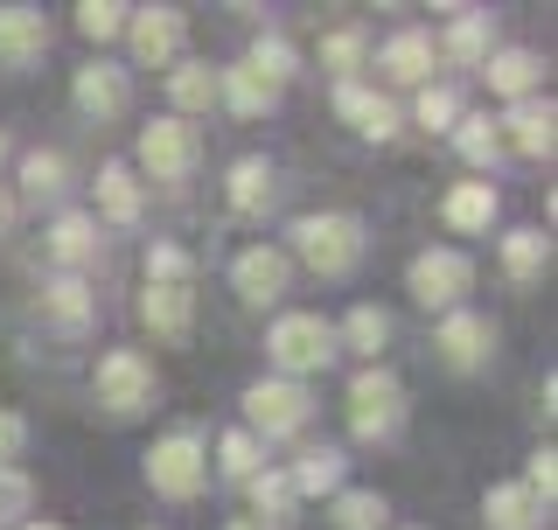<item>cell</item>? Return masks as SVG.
I'll return each instance as SVG.
<instances>
[{"mask_svg": "<svg viewBox=\"0 0 558 530\" xmlns=\"http://www.w3.org/2000/svg\"><path fill=\"white\" fill-rule=\"evenodd\" d=\"M92 217H57V231H49V252H57L63 265H84L92 258Z\"/></svg>", "mask_w": 558, "mask_h": 530, "instance_id": "d4e9b609", "label": "cell"}, {"mask_svg": "<svg viewBox=\"0 0 558 530\" xmlns=\"http://www.w3.org/2000/svg\"><path fill=\"white\" fill-rule=\"evenodd\" d=\"M43 308L57 314L63 328H84V314H92V293H84V279H57V287L43 293Z\"/></svg>", "mask_w": 558, "mask_h": 530, "instance_id": "4316f807", "label": "cell"}, {"mask_svg": "<svg viewBox=\"0 0 558 530\" xmlns=\"http://www.w3.org/2000/svg\"><path fill=\"white\" fill-rule=\"evenodd\" d=\"M223 474H238V482H252V474H258V447H252V433H231V439H223Z\"/></svg>", "mask_w": 558, "mask_h": 530, "instance_id": "60d3db41", "label": "cell"}, {"mask_svg": "<svg viewBox=\"0 0 558 530\" xmlns=\"http://www.w3.org/2000/svg\"><path fill=\"white\" fill-rule=\"evenodd\" d=\"M22 447H28V426H22L14 412H0V468H8V461H14Z\"/></svg>", "mask_w": 558, "mask_h": 530, "instance_id": "7bdbcfd3", "label": "cell"}, {"mask_svg": "<svg viewBox=\"0 0 558 530\" xmlns=\"http://www.w3.org/2000/svg\"><path fill=\"white\" fill-rule=\"evenodd\" d=\"M49 49V28L35 8H0V63H35Z\"/></svg>", "mask_w": 558, "mask_h": 530, "instance_id": "8fae6325", "label": "cell"}, {"mask_svg": "<svg viewBox=\"0 0 558 530\" xmlns=\"http://www.w3.org/2000/svg\"><path fill=\"white\" fill-rule=\"evenodd\" d=\"M468 279H475V265H468L461 252H426V258H412V293H418V308H453V300L468 293Z\"/></svg>", "mask_w": 558, "mask_h": 530, "instance_id": "52a82bcc", "label": "cell"}, {"mask_svg": "<svg viewBox=\"0 0 558 530\" xmlns=\"http://www.w3.org/2000/svg\"><path fill=\"white\" fill-rule=\"evenodd\" d=\"M293 252H301L314 273H349L363 258V224L356 217H301L293 224Z\"/></svg>", "mask_w": 558, "mask_h": 530, "instance_id": "6da1fadb", "label": "cell"}, {"mask_svg": "<svg viewBox=\"0 0 558 530\" xmlns=\"http://www.w3.org/2000/svg\"><path fill=\"white\" fill-rule=\"evenodd\" d=\"M92 392H98V405H105V412H119V419H126V412H140V405L154 398V370L140 363L133 349H112V357L98 363Z\"/></svg>", "mask_w": 558, "mask_h": 530, "instance_id": "5b68a950", "label": "cell"}, {"mask_svg": "<svg viewBox=\"0 0 558 530\" xmlns=\"http://www.w3.org/2000/svg\"><path fill=\"white\" fill-rule=\"evenodd\" d=\"M488 530H531L537 523V503L523 496V489H488Z\"/></svg>", "mask_w": 558, "mask_h": 530, "instance_id": "ffe728a7", "label": "cell"}, {"mask_svg": "<svg viewBox=\"0 0 558 530\" xmlns=\"http://www.w3.org/2000/svg\"><path fill=\"white\" fill-rule=\"evenodd\" d=\"M0 154H8V133H0Z\"/></svg>", "mask_w": 558, "mask_h": 530, "instance_id": "bcb514c9", "label": "cell"}, {"mask_svg": "<svg viewBox=\"0 0 558 530\" xmlns=\"http://www.w3.org/2000/svg\"><path fill=\"white\" fill-rule=\"evenodd\" d=\"M147 287H189V258L161 244V252H147Z\"/></svg>", "mask_w": 558, "mask_h": 530, "instance_id": "74e56055", "label": "cell"}, {"mask_svg": "<svg viewBox=\"0 0 558 530\" xmlns=\"http://www.w3.org/2000/svg\"><path fill=\"white\" fill-rule=\"evenodd\" d=\"M231 530H252V523H231Z\"/></svg>", "mask_w": 558, "mask_h": 530, "instance_id": "7dc6e473", "label": "cell"}, {"mask_svg": "<svg viewBox=\"0 0 558 530\" xmlns=\"http://www.w3.org/2000/svg\"><path fill=\"white\" fill-rule=\"evenodd\" d=\"M140 314H147V328L161 335V342H182V335H189V314H196V293H189V287H147Z\"/></svg>", "mask_w": 558, "mask_h": 530, "instance_id": "5bb4252c", "label": "cell"}, {"mask_svg": "<svg viewBox=\"0 0 558 530\" xmlns=\"http://www.w3.org/2000/svg\"><path fill=\"white\" fill-rule=\"evenodd\" d=\"M272 363L279 370H293V377H301V370H322L328 357H336V328L322 322V314H287V322L272 328Z\"/></svg>", "mask_w": 558, "mask_h": 530, "instance_id": "7a4b0ae2", "label": "cell"}, {"mask_svg": "<svg viewBox=\"0 0 558 530\" xmlns=\"http://www.w3.org/2000/svg\"><path fill=\"white\" fill-rule=\"evenodd\" d=\"M336 112H342V119H349V127H356L363 140H391V133H398L391 98H371L363 84H342V92H336Z\"/></svg>", "mask_w": 558, "mask_h": 530, "instance_id": "4fadbf2b", "label": "cell"}, {"mask_svg": "<svg viewBox=\"0 0 558 530\" xmlns=\"http://www.w3.org/2000/svg\"><path fill=\"white\" fill-rule=\"evenodd\" d=\"M453 112H461V105H453V92H440V84H426V92H418V127L447 133V127H453Z\"/></svg>", "mask_w": 558, "mask_h": 530, "instance_id": "ab89813d", "label": "cell"}, {"mask_svg": "<svg viewBox=\"0 0 558 530\" xmlns=\"http://www.w3.org/2000/svg\"><path fill=\"white\" fill-rule=\"evenodd\" d=\"M336 530H384V503L371 496V489H349V496L336 503Z\"/></svg>", "mask_w": 558, "mask_h": 530, "instance_id": "f546056e", "label": "cell"}, {"mask_svg": "<svg viewBox=\"0 0 558 530\" xmlns=\"http://www.w3.org/2000/svg\"><path fill=\"white\" fill-rule=\"evenodd\" d=\"M126 70H112V63H84L77 70V105H84V112H92V119H119V112H126Z\"/></svg>", "mask_w": 558, "mask_h": 530, "instance_id": "30bf717a", "label": "cell"}, {"mask_svg": "<svg viewBox=\"0 0 558 530\" xmlns=\"http://www.w3.org/2000/svg\"><path fill=\"white\" fill-rule=\"evenodd\" d=\"M398 412H405V392H398L391 370H363V377L349 384V426H356L363 439L391 433V426H398Z\"/></svg>", "mask_w": 558, "mask_h": 530, "instance_id": "277c9868", "label": "cell"}, {"mask_svg": "<svg viewBox=\"0 0 558 530\" xmlns=\"http://www.w3.org/2000/svg\"><path fill=\"white\" fill-rule=\"evenodd\" d=\"M28 503H35V489H28V474H22V468H0V523H14V517H28Z\"/></svg>", "mask_w": 558, "mask_h": 530, "instance_id": "e575fe53", "label": "cell"}, {"mask_svg": "<svg viewBox=\"0 0 558 530\" xmlns=\"http://www.w3.org/2000/svg\"><path fill=\"white\" fill-rule=\"evenodd\" d=\"M322 63H328V70H336V77L349 84V70L363 63V35H349V28H342V35H328V43H322Z\"/></svg>", "mask_w": 558, "mask_h": 530, "instance_id": "f35d334b", "label": "cell"}, {"mask_svg": "<svg viewBox=\"0 0 558 530\" xmlns=\"http://www.w3.org/2000/svg\"><path fill=\"white\" fill-rule=\"evenodd\" d=\"M231 279H238V293H244V300H258V308H266V300L287 293V258H279L272 244H252V252H238Z\"/></svg>", "mask_w": 558, "mask_h": 530, "instance_id": "9c48e42d", "label": "cell"}, {"mask_svg": "<svg viewBox=\"0 0 558 530\" xmlns=\"http://www.w3.org/2000/svg\"><path fill=\"white\" fill-rule=\"evenodd\" d=\"M510 140H517V147L523 154H551V105H517V112H510Z\"/></svg>", "mask_w": 558, "mask_h": 530, "instance_id": "d6986e66", "label": "cell"}, {"mask_svg": "<svg viewBox=\"0 0 558 530\" xmlns=\"http://www.w3.org/2000/svg\"><path fill=\"white\" fill-rule=\"evenodd\" d=\"M502 258H510L517 279H537V273H545V238H537V231H517L510 244H502Z\"/></svg>", "mask_w": 558, "mask_h": 530, "instance_id": "1f68e13d", "label": "cell"}, {"mask_svg": "<svg viewBox=\"0 0 558 530\" xmlns=\"http://www.w3.org/2000/svg\"><path fill=\"white\" fill-rule=\"evenodd\" d=\"M488 342H496V335H488L482 314H447V328H440V357H447L453 370H475V363L488 357Z\"/></svg>", "mask_w": 558, "mask_h": 530, "instance_id": "9a60e30c", "label": "cell"}, {"mask_svg": "<svg viewBox=\"0 0 558 530\" xmlns=\"http://www.w3.org/2000/svg\"><path fill=\"white\" fill-rule=\"evenodd\" d=\"M252 503H258V517H287V509H293V482H287V474H252Z\"/></svg>", "mask_w": 558, "mask_h": 530, "instance_id": "d6a6232c", "label": "cell"}, {"mask_svg": "<svg viewBox=\"0 0 558 530\" xmlns=\"http://www.w3.org/2000/svg\"><path fill=\"white\" fill-rule=\"evenodd\" d=\"M349 349H363V357H377V349H384V335H391V314H384V308H356V314H349Z\"/></svg>", "mask_w": 558, "mask_h": 530, "instance_id": "f1b7e54d", "label": "cell"}, {"mask_svg": "<svg viewBox=\"0 0 558 530\" xmlns=\"http://www.w3.org/2000/svg\"><path fill=\"white\" fill-rule=\"evenodd\" d=\"M168 92H174V105H182V112H203V105L217 98V70H209V63H182V70L168 77Z\"/></svg>", "mask_w": 558, "mask_h": 530, "instance_id": "44dd1931", "label": "cell"}, {"mask_svg": "<svg viewBox=\"0 0 558 530\" xmlns=\"http://www.w3.org/2000/svg\"><path fill=\"white\" fill-rule=\"evenodd\" d=\"M244 405H252V426H266L272 439L307 426V392H301V384H252Z\"/></svg>", "mask_w": 558, "mask_h": 530, "instance_id": "ba28073f", "label": "cell"}, {"mask_svg": "<svg viewBox=\"0 0 558 530\" xmlns=\"http://www.w3.org/2000/svg\"><path fill=\"white\" fill-rule=\"evenodd\" d=\"M523 496H531L537 509L558 496V468H551V454H537V461H531V482H523Z\"/></svg>", "mask_w": 558, "mask_h": 530, "instance_id": "b9f144b4", "label": "cell"}, {"mask_svg": "<svg viewBox=\"0 0 558 530\" xmlns=\"http://www.w3.org/2000/svg\"><path fill=\"white\" fill-rule=\"evenodd\" d=\"M126 14L133 8H119V0H84V8H77V28L92 35V43H112V35L126 28Z\"/></svg>", "mask_w": 558, "mask_h": 530, "instance_id": "83f0119b", "label": "cell"}, {"mask_svg": "<svg viewBox=\"0 0 558 530\" xmlns=\"http://www.w3.org/2000/svg\"><path fill=\"white\" fill-rule=\"evenodd\" d=\"M336 482H342V454H328V447L301 454V468H293V489H307V496H322V489H336Z\"/></svg>", "mask_w": 558, "mask_h": 530, "instance_id": "484cf974", "label": "cell"}, {"mask_svg": "<svg viewBox=\"0 0 558 530\" xmlns=\"http://www.w3.org/2000/svg\"><path fill=\"white\" fill-rule=\"evenodd\" d=\"M203 474H209V461H203V447H196V433H168L161 447L147 454V482L161 489V496H174V503H189L203 489Z\"/></svg>", "mask_w": 558, "mask_h": 530, "instance_id": "3957f363", "label": "cell"}, {"mask_svg": "<svg viewBox=\"0 0 558 530\" xmlns=\"http://www.w3.org/2000/svg\"><path fill=\"white\" fill-rule=\"evenodd\" d=\"M447 57H461V63L488 57V28L475 22V14H461V22H453V35H447Z\"/></svg>", "mask_w": 558, "mask_h": 530, "instance_id": "8d00e7d4", "label": "cell"}, {"mask_svg": "<svg viewBox=\"0 0 558 530\" xmlns=\"http://www.w3.org/2000/svg\"><path fill=\"white\" fill-rule=\"evenodd\" d=\"M231 203L238 209H266L272 203V168L266 161H238L231 168Z\"/></svg>", "mask_w": 558, "mask_h": 530, "instance_id": "603a6c76", "label": "cell"}, {"mask_svg": "<svg viewBox=\"0 0 558 530\" xmlns=\"http://www.w3.org/2000/svg\"><path fill=\"white\" fill-rule=\"evenodd\" d=\"M223 92H231V112H244V119H252V112H266V105H272V84L258 77L252 63H238L231 77H223Z\"/></svg>", "mask_w": 558, "mask_h": 530, "instance_id": "cb8c5ba5", "label": "cell"}, {"mask_svg": "<svg viewBox=\"0 0 558 530\" xmlns=\"http://www.w3.org/2000/svg\"><path fill=\"white\" fill-rule=\"evenodd\" d=\"M174 49H182V14H174V8L133 14V57H140V63H168Z\"/></svg>", "mask_w": 558, "mask_h": 530, "instance_id": "7c38bea8", "label": "cell"}, {"mask_svg": "<svg viewBox=\"0 0 558 530\" xmlns=\"http://www.w3.org/2000/svg\"><path fill=\"white\" fill-rule=\"evenodd\" d=\"M28 530H57V523H28Z\"/></svg>", "mask_w": 558, "mask_h": 530, "instance_id": "f6af8a7d", "label": "cell"}, {"mask_svg": "<svg viewBox=\"0 0 558 530\" xmlns=\"http://www.w3.org/2000/svg\"><path fill=\"white\" fill-rule=\"evenodd\" d=\"M252 70H258V77H266L272 92H279V77H293V49L279 43V35H266V43L252 49Z\"/></svg>", "mask_w": 558, "mask_h": 530, "instance_id": "836d02e7", "label": "cell"}, {"mask_svg": "<svg viewBox=\"0 0 558 530\" xmlns=\"http://www.w3.org/2000/svg\"><path fill=\"white\" fill-rule=\"evenodd\" d=\"M98 209L112 224H133L140 217V182H133V168H105L98 174Z\"/></svg>", "mask_w": 558, "mask_h": 530, "instance_id": "e0dca14e", "label": "cell"}, {"mask_svg": "<svg viewBox=\"0 0 558 530\" xmlns=\"http://www.w3.org/2000/svg\"><path fill=\"white\" fill-rule=\"evenodd\" d=\"M453 140H461V154L475 168H488V161H496V147H502V133L488 127V119H461V133H453Z\"/></svg>", "mask_w": 558, "mask_h": 530, "instance_id": "4dcf8cb0", "label": "cell"}, {"mask_svg": "<svg viewBox=\"0 0 558 530\" xmlns=\"http://www.w3.org/2000/svg\"><path fill=\"white\" fill-rule=\"evenodd\" d=\"M384 70H391L398 84H418L433 70V43L426 35H391V49H384Z\"/></svg>", "mask_w": 558, "mask_h": 530, "instance_id": "ac0fdd59", "label": "cell"}, {"mask_svg": "<svg viewBox=\"0 0 558 530\" xmlns=\"http://www.w3.org/2000/svg\"><path fill=\"white\" fill-rule=\"evenodd\" d=\"M140 161H147L154 182H182V174L196 168V133H189L182 119H154V127L140 133Z\"/></svg>", "mask_w": 558, "mask_h": 530, "instance_id": "8992f818", "label": "cell"}, {"mask_svg": "<svg viewBox=\"0 0 558 530\" xmlns=\"http://www.w3.org/2000/svg\"><path fill=\"white\" fill-rule=\"evenodd\" d=\"M22 182H28V196H57V189H63V161H57V154H28Z\"/></svg>", "mask_w": 558, "mask_h": 530, "instance_id": "d590c367", "label": "cell"}, {"mask_svg": "<svg viewBox=\"0 0 558 530\" xmlns=\"http://www.w3.org/2000/svg\"><path fill=\"white\" fill-rule=\"evenodd\" d=\"M488 84H496V92H510V98H523L537 84V57H531V49H502V57L488 63Z\"/></svg>", "mask_w": 558, "mask_h": 530, "instance_id": "7402d4cb", "label": "cell"}, {"mask_svg": "<svg viewBox=\"0 0 558 530\" xmlns=\"http://www.w3.org/2000/svg\"><path fill=\"white\" fill-rule=\"evenodd\" d=\"M488 217H496V189H488V182H461L447 196V224H453V231H488Z\"/></svg>", "mask_w": 558, "mask_h": 530, "instance_id": "2e32d148", "label": "cell"}, {"mask_svg": "<svg viewBox=\"0 0 558 530\" xmlns=\"http://www.w3.org/2000/svg\"><path fill=\"white\" fill-rule=\"evenodd\" d=\"M8 224H14V203H8V196H0V238H8Z\"/></svg>", "mask_w": 558, "mask_h": 530, "instance_id": "ee69618b", "label": "cell"}]
</instances>
